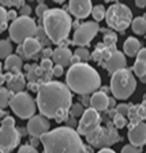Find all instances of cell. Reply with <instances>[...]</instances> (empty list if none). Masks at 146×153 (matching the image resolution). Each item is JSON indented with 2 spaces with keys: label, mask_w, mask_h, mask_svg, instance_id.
<instances>
[{
  "label": "cell",
  "mask_w": 146,
  "mask_h": 153,
  "mask_svg": "<svg viewBox=\"0 0 146 153\" xmlns=\"http://www.w3.org/2000/svg\"><path fill=\"white\" fill-rule=\"evenodd\" d=\"M36 100L42 116L55 119L57 123L68 119V112L73 107V94L66 83L59 81L42 82Z\"/></svg>",
  "instance_id": "1"
},
{
  "label": "cell",
  "mask_w": 146,
  "mask_h": 153,
  "mask_svg": "<svg viewBox=\"0 0 146 153\" xmlns=\"http://www.w3.org/2000/svg\"><path fill=\"white\" fill-rule=\"evenodd\" d=\"M44 146V153H85L83 145L78 131L68 126L56 127L40 138Z\"/></svg>",
  "instance_id": "2"
},
{
  "label": "cell",
  "mask_w": 146,
  "mask_h": 153,
  "mask_svg": "<svg viewBox=\"0 0 146 153\" xmlns=\"http://www.w3.org/2000/svg\"><path fill=\"white\" fill-rule=\"evenodd\" d=\"M66 82L74 93L89 96L90 93L94 94L101 86V76L94 67L87 63H79L68 68Z\"/></svg>",
  "instance_id": "3"
},
{
  "label": "cell",
  "mask_w": 146,
  "mask_h": 153,
  "mask_svg": "<svg viewBox=\"0 0 146 153\" xmlns=\"http://www.w3.org/2000/svg\"><path fill=\"white\" fill-rule=\"evenodd\" d=\"M73 25L70 14L66 13V10L63 8H49L42 16V26L48 38L55 44L67 41Z\"/></svg>",
  "instance_id": "4"
},
{
  "label": "cell",
  "mask_w": 146,
  "mask_h": 153,
  "mask_svg": "<svg viewBox=\"0 0 146 153\" xmlns=\"http://www.w3.org/2000/svg\"><path fill=\"white\" fill-rule=\"evenodd\" d=\"M137 89V81L130 68L118 71L111 78V92L115 99L127 100Z\"/></svg>",
  "instance_id": "5"
},
{
  "label": "cell",
  "mask_w": 146,
  "mask_h": 153,
  "mask_svg": "<svg viewBox=\"0 0 146 153\" xmlns=\"http://www.w3.org/2000/svg\"><path fill=\"white\" fill-rule=\"evenodd\" d=\"M105 21L111 29L124 32L128 26L133 25V11L123 3H113L107 10Z\"/></svg>",
  "instance_id": "6"
},
{
  "label": "cell",
  "mask_w": 146,
  "mask_h": 153,
  "mask_svg": "<svg viewBox=\"0 0 146 153\" xmlns=\"http://www.w3.org/2000/svg\"><path fill=\"white\" fill-rule=\"evenodd\" d=\"M37 25L36 21L30 16H19L14 22L10 23L8 27V36L11 41L16 44H23L26 40L33 38L37 36Z\"/></svg>",
  "instance_id": "7"
},
{
  "label": "cell",
  "mask_w": 146,
  "mask_h": 153,
  "mask_svg": "<svg viewBox=\"0 0 146 153\" xmlns=\"http://www.w3.org/2000/svg\"><path fill=\"white\" fill-rule=\"evenodd\" d=\"M87 142L92 145L93 148H109L112 145H115L116 142L122 140V137L119 135L118 128L112 126L111 123H107V126H100L96 131H93L92 134H89L86 137Z\"/></svg>",
  "instance_id": "8"
},
{
  "label": "cell",
  "mask_w": 146,
  "mask_h": 153,
  "mask_svg": "<svg viewBox=\"0 0 146 153\" xmlns=\"http://www.w3.org/2000/svg\"><path fill=\"white\" fill-rule=\"evenodd\" d=\"M21 134L15 127V119L11 116H6L1 120L0 128V150L1 153H11L19 143Z\"/></svg>",
  "instance_id": "9"
},
{
  "label": "cell",
  "mask_w": 146,
  "mask_h": 153,
  "mask_svg": "<svg viewBox=\"0 0 146 153\" xmlns=\"http://www.w3.org/2000/svg\"><path fill=\"white\" fill-rule=\"evenodd\" d=\"M10 107L14 114L21 119H32L36 114V109L38 108L33 97L27 92L14 94L10 102Z\"/></svg>",
  "instance_id": "10"
},
{
  "label": "cell",
  "mask_w": 146,
  "mask_h": 153,
  "mask_svg": "<svg viewBox=\"0 0 146 153\" xmlns=\"http://www.w3.org/2000/svg\"><path fill=\"white\" fill-rule=\"evenodd\" d=\"M100 122H101V116H100L99 111H96L93 108H86L83 116L78 122L76 131H78L79 135H86L87 137L89 134H92L93 131H96L101 126Z\"/></svg>",
  "instance_id": "11"
},
{
  "label": "cell",
  "mask_w": 146,
  "mask_h": 153,
  "mask_svg": "<svg viewBox=\"0 0 146 153\" xmlns=\"http://www.w3.org/2000/svg\"><path fill=\"white\" fill-rule=\"evenodd\" d=\"M99 30H100V25L96 21L82 23L74 33V44L79 45V48H85L94 38V36L97 34Z\"/></svg>",
  "instance_id": "12"
},
{
  "label": "cell",
  "mask_w": 146,
  "mask_h": 153,
  "mask_svg": "<svg viewBox=\"0 0 146 153\" xmlns=\"http://www.w3.org/2000/svg\"><path fill=\"white\" fill-rule=\"evenodd\" d=\"M26 127H27V131L32 137L41 138L47 133H49L51 122L48 120V118L42 116V115H34L32 119H29Z\"/></svg>",
  "instance_id": "13"
},
{
  "label": "cell",
  "mask_w": 146,
  "mask_h": 153,
  "mask_svg": "<svg viewBox=\"0 0 146 153\" xmlns=\"http://www.w3.org/2000/svg\"><path fill=\"white\" fill-rule=\"evenodd\" d=\"M93 4L90 0H71L68 3V10L74 16L78 19H83L92 14L93 11Z\"/></svg>",
  "instance_id": "14"
},
{
  "label": "cell",
  "mask_w": 146,
  "mask_h": 153,
  "mask_svg": "<svg viewBox=\"0 0 146 153\" xmlns=\"http://www.w3.org/2000/svg\"><path fill=\"white\" fill-rule=\"evenodd\" d=\"M128 141L131 145L137 148H142L143 145H146V123L141 122L137 126H134L128 130Z\"/></svg>",
  "instance_id": "15"
},
{
  "label": "cell",
  "mask_w": 146,
  "mask_h": 153,
  "mask_svg": "<svg viewBox=\"0 0 146 153\" xmlns=\"http://www.w3.org/2000/svg\"><path fill=\"white\" fill-rule=\"evenodd\" d=\"M126 66H127V59H126L124 53L120 51H116L108 60H107V63L104 64V68L108 71L111 75H113V74H116L118 71L127 68Z\"/></svg>",
  "instance_id": "16"
},
{
  "label": "cell",
  "mask_w": 146,
  "mask_h": 153,
  "mask_svg": "<svg viewBox=\"0 0 146 153\" xmlns=\"http://www.w3.org/2000/svg\"><path fill=\"white\" fill-rule=\"evenodd\" d=\"M116 51H118L116 47H107L104 42H99V44L96 45L94 52L92 53V59L104 67V64L107 63V60H108L109 57H111Z\"/></svg>",
  "instance_id": "17"
},
{
  "label": "cell",
  "mask_w": 146,
  "mask_h": 153,
  "mask_svg": "<svg viewBox=\"0 0 146 153\" xmlns=\"http://www.w3.org/2000/svg\"><path fill=\"white\" fill-rule=\"evenodd\" d=\"M73 52L66 47H57L53 51V56H52V60L55 62V64H59L62 67L70 66L71 60H73Z\"/></svg>",
  "instance_id": "18"
},
{
  "label": "cell",
  "mask_w": 146,
  "mask_h": 153,
  "mask_svg": "<svg viewBox=\"0 0 146 153\" xmlns=\"http://www.w3.org/2000/svg\"><path fill=\"white\" fill-rule=\"evenodd\" d=\"M90 108L96 109V111H105L109 108V97L101 90L96 92L92 94V100H90Z\"/></svg>",
  "instance_id": "19"
},
{
  "label": "cell",
  "mask_w": 146,
  "mask_h": 153,
  "mask_svg": "<svg viewBox=\"0 0 146 153\" xmlns=\"http://www.w3.org/2000/svg\"><path fill=\"white\" fill-rule=\"evenodd\" d=\"M142 49V45H141L139 40L135 37H128L123 44V51H124V55H127V56H138V53L141 52Z\"/></svg>",
  "instance_id": "20"
},
{
  "label": "cell",
  "mask_w": 146,
  "mask_h": 153,
  "mask_svg": "<svg viewBox=\"0 0 146 153\" xmlns=\"http://www.w3.org/2000/svg\"><path fill=\"white\" fill-rule=\"evenodd\" d=\"M23 51H25V56L26 59H30V57H36V55L41 51V42L38 41L36 37L29 38L23 42Z\"/></svg>",
  "instance_id": "21"
},
{
  "label": "cell",
  "mask_w": 146,
  "mask_h": 153,
  "mask_svg": "<svg viewBox=\"0 0 146 153\" xmlns=\"http://www.w3.org/2000/svg\"><path fill=\"white\" fill-rule=\"evenodd\" d=\"M4 66L8 70V73H13L14 75H18L22 71V57L19 55H10L6 59Z\"/></svg>",
  "instance_id": "22"
},
{
  "label": "cell",
  "mask_w": 146,
  "mask_h": 153,
  "mask_svg": "<svg viewBox=\"0 0 146 153\" xmlns=\"http://www.w3.org/2000/svg\"><path fill=\"white\" fill-rule=\"evenodd\" d=\"M26 86V81H25V76L22 74H18V75H14L11 78V81L8 82V90L11 93H22L23 89Z\"/></svg>",
  "instance_id": "23"
},
{
  "label": "cell",
  "mask_w": 146,
  "mask_h": 153,
  "mask_svg": "<svg viewBox=\"0 0 146 153\" xmlns=\"http://www.w3.org/2000/svg\"><path fill=\"white\" fill-rule=\"evenodd\" d=\"M131 29L135 34H146V18L143 16H137L134 18L133 21V25H131Z\"/></svg>",
  "instance_id": "24"
},
{
  "label": "cell",
  "mask_w": 146,
  "mask_h": 153,
  "mask_svg": "<svg viewBox=\"0 0 146 153\" xmlns=\"http://www.w3.org/2000/svg\"><path fill=\"white\" fill-rule=\"evenodd\" d=\"M13 96L14 94L8 90V88H1V89H0V107L3 109L7 108V105H10Z\"/></svg>",
  "instance_id": "25"
},
{
  "label": "cell",
  "mask_w": 146,
  "mask_h": 153,
  "mask_svg": "<svg viewBox=\"0 0 146 153\" xmlns=\"http://www.w3.org/2000/svg\"><path fill=\"white\" fill-rule=\"evenodd\" d=\"M13 52V47H11V42L8 40H1L0 41V57L1 59H7Z\"/></svg>",
  "instance_id": "26"
},
{
  "label": "cell",
  "mask_w": 146,
  "mask_h": 153,
  "mask_svg": "<svg viewBox=\"0 0 146 153\" xmlns=\"http://www.w3.org/2000/svg\"><path fill=\"white\" fill-rule=\"evenodd\" d=\"M92 15H93V18L96 19V22H97V21L100 22V21L104 19L105 15H107V10H105V7L102 6V4H97V6L93 7Z\"/></svg>",
  "instance_id": "27"
},
{
  "label": "cell",
  "mask_w": 146,
  "mask_h": 153,
  "mask_svg": "<svg viewBox=\"0 0 146 153\" xmlns=\"http://www.w3.org/2000/svg\"><path fill=\"white\" fill-rule=\"evenodd\" d=\"M133 73L135 74L139 79L141 78H143V76L146 75V63L137 60L135 63H134V66H133Z\"/></svg>",
  "instance_id": "28"
},
{
  "label": "cell",
  "mask_w": 146,
  "mask_h": 153,
  "mask_svg": "<svg viewBox=\"0 0 146 153\" xmlns=\"http://www.w3.org/2000/svg\"><path fill=\"white\" fill-rule=\"evenodd\" d=\"M0 32H4L8 26V10H6V7H0Z\"/></svg>",
  "instance_id": "29"
},
{
  "label": "cell",
  "mask_w": 146,
  "mask_h": 153,
  "mask_svg": "<svg viewBox=\"0 0 146 153\" xmlns=\"http://www.w3.org/2000/svg\"><path fill=\"white\" fill-rule=\"evenodd\" d=\"M86 109H83V105L82 102H75V104H73V107H71L70 109V115L73 116V118H82L83 114H85Z\"/></svg>",
  "instance_id": "30"
},
{
  "label": "cell",
  "mask_w": 146,
  "mask_h": 153,
  "mask_svg": "<svg viewBox=\"0 0 146 153\" xmlns=\"http://www.w3.org/2000/svg\"><path fill=\"white\" fill-rule=\"evenodd\" d=\"M104 42L107 47H115L118 42V34L113 32H105L104 34Z\"/></svg>",
  "instance_id": "31"
},
{
  "label": "cell",
  "mask_w": 146,
  "mask_h": 153,
  "mask_svg": "<svg viewBox=\"0 0 146 153\" xmlns=\"http://www.w3.org/2000/svg\"><path fill=\"white\" fill-rule=\"evenodd\" d=\"M74 55L79 57L82 63H86V62L92 57V56H90V53H89V51H87L86 48H76L75 52H74Z\"/></svg>",
  "instance_id": "32"
},
{
  "label": "cell",
  "mask_w": 146,
  "mask_h": 153,
  "mask_svg": "<svg viewBox=\"0 0 146 153\" xmlns=\"http://www.w3.org/2000/svg\"><path fill=\"white\" fill-rule=\"evenodd\" d=\"M126 124H127V119H126V116H123V115L120 114H115L113 116V126L116 128H123L126 127Z\"/></svg>",
  "instance_id": "33"
},
{
  "label": "cell",
  "mask_w": 146,
  "mask_h": 153,
  "mask_svg": "<svg viewBox=\"0 0 146 153\" xmlns=\"http://www.w3.org/2000/svg\"><path fill=\"white\" fill-rule=\"evenodd\" d=\"M44 73H51L52 74V70H53V60L52 59H42L41 60V64H40Z\"/></svg>",
  "instance_id": "34"
},
{
  "label": "cell",
  "mask_w": 146,
  "mask_h": 153,
  "mask_svg": "<svg viewBox=\"0 0 146 153\" xmlns=\"http://www.w3.org/2000/svg\"><path fill=\"white\" fill-rule=\"evenodd\" d=\"M130 108H131V105L122 102V104H119L118 107H116V109H115V111L118 112V114L123 115V116H128V114H130Z\"/></svg>",
  "instance_id": "35"
},
{
  "label": "cell",
  "mask_w": 146,
  "mask_h": 153,
  "mask_svg": "<svg viewBox=\"0 0 146 153\" xmlns=\"http://www.w3.org/2000/svg\"><path fill=\"white\" fill-rule=\"evenodd\" d=\"M23 6H25V1H22V0H14V1L3 0L1 1V7H19V8H22Z\"/></svg>",
  "instance_id": "36"
},
{
  "label": "cell",
  "mask_w": 146,
  "mask_h": 153,
  "mask_svg": "<svg viewBox=\"0 0 146 153\" xmlns=\"http://www.w3.org/2000/svg\"><path fill=\"white\" fill-rule=\"evenodd\" d=\"M120 153H142V152H141V148H137L130 143V145H124V146L122 148Z\"/></svg>",
  "instance_id": "37"
},
{
  "label": "cell",
  "mask_w": 146,
  "mask_h": 153,
  "mask_svg": "<svg viewBox=\"0 0 146 153\" xmlns=\"http://www.w3.org/2000/svg\"><path fill=\"white\" fill-rule=\"evenodd\" d=\"M48 10H49V8H48V6L45 3H38V6L36 7V14H37V16H41V18H42V16H44V14L47 13Z\"/></svg>",
  "instance_id": "38"
},
{
  "label": "cell",
  "mask_w": 146,
  "mask_h": 153,
  "mask_svg": "<svg viewBox=\"0 0 146 153\" xmlns=\"http://www.w3.org/2000/svg\"><path fill=\"white\" fill-rule=\"evenodd\" d=\"M18 153H38V150L33 148L32 145H22L18 149Z\"/></svg>",
  "instance_id": "39"
},
{
  "label": "cell",
  "mask_w": 146,
  "mask_h": 153,
  "mask_svg": "<svg viewBox=\"0 0 146 153\" xmlns=\"http://www.w3.org/2000/svg\"><path fill=\"white\" fill-rule=\"evenodd\" d=\"M37 40L40 42L42 41V40H45V37H48L47 36V32H45V29H44V26H38V29H37Z\"/></svg>",
  "instance_id": "40"
},
{
  "label": "cell",
  "mask_w": 146,
  "mask_h": 153,
  "mask_svg": "<svg viewBox=\"0 0 146 153\" xmlns=\"http://www.w3.org/2000/svg\"><path fill=\"white\" fill-rule=\"evenodd\" d=\"M18 13L21 14V16H30V14H32V7L29 6V4H25L22 8H19Z\"/></svg>",
  "instance_id": "41"
},
{
  "label": "cell",
  "mask_w": 146,
  "mask_h": 153,
  "mask_svg": "<svg viewBox=\"0 0 146 153\" xmlns=\"http://www.w3.org/2000/svg\"><path fill=\"white\" fill-rule=\"evenodd\" d=\"M63 73H64L63 67L59 66V64H55L53 70H52V74H53V75H56V76H60V75H63Z\"/></svg>",
  "instance_id": "42"
},
{
  "label": "cell",
  "mask_w": 146,
  "mask_h": 153,
  "mask_svg": "<svg viewBox=\"0 0 146 153\" xmlns=\"http://www.w3.org/2000/svg\"><path fill=\"white\" fill-rule=\"evenodd\" d=\"M137 60L146 63V48H142V49H141V52L138 53V56H137Z\"/></svg>",
  "instance_id": "43"
},
{
  "label": "cell",
  "mask_w": 146,
  "mask_h": 153,
  "mask_svg": "<svg viewBox=\"0 0 146 153\" xmlns=\"http://www.w3.org/2000/svg\"><path fill=\"white\" fill-rule=\"evenodd\" d=\"M53 56V51H52L51 48H47L42 51V59H49V57Z\"/></svg>",
  "instance_id": "44"
},
{
  "label": "cell",
  "mask_w": 146,
  "mask_h": 153,
  "mask_svg": "<svg viewBox=\"0 0 146 153\" xmlns=\"http://www.w3.org/2000/svg\"><path fill=\"white\" fill-rule=\"evenodd\" d=\"M81 100H82V101H81L82 105L90 108V100H92V97H89V96H81Z\"/></svg>",
  "instance_id": "45"
},
{
  "label": "cell",
  "mask_w": 146,
  "mask_h": 153,
  "mask_svg": "<svg viewBox=\"0 0 146 153\" xmlns=\"http://www.w3.org/2000/svg\"><path fill=\"white\" fill-rule=\"evenodd\" d=\"M8 18H10V21H15V19H18L19 16H18V11H15V10H8Z\"/></svg>",
  "instance_id": "46"
},
{
  "label": "cell",
  "mask_w": 146,
  "mask_h": 153,
  "mask_svg": "<svg viewBox=\"0 0 146 153\" xmlns=\"http://www.w3.org/2000/svg\"><path fill=\"white\" fill-rule=\"evenodd\" d=\"M40 143H41V140H40V138L32 137V138H30V142H29V145H32L33 148H36V149H37V146L40 145Z\"/></svg>",
  "instance_id": "47"
},
{
  "label": "cell",
  "mask_w": 146,
  "mask_h": 153,
  "mask_svg": "<svg viewBox=\"0 0 146 153\" xmlns=\"http://www.w3.org/2000/svg\"><path fill=\"white\" fill-rule=\"evenodd\" d=\"M27 88H29V90H32V92H37V93H38V90H40V85H37V83H32V82H29Z\"/></svg>",
  "instance_id": "48"
},
{
  "label": "cell",
  "mask_w": 146,
  "mask_h": 153,
  "mask_svg": "<svg viewBox=\"0 0 146 153\" xmlns=\"http://www.w3.org/2000/svg\"><path fill=\"white\" fill-rule=\"evenodd\" d=\"M16 52H18L19 56H22L23 59H26V56H25V51H23V45H22V44L18 45V48H16Z\"/></svg>",
  "instance_id": "49"
},
{
  "label": "cell",
  "mask_w": 146,
  "mask_h": 153,
  "mask_svg": "<svg viewBox=\"0 0 146 153\" xmlns=\"http://www.w3.org/2000/svg\"><path fill=\"white\" fill-rule=\"evenodd\" d=\"M116 100H115V97H109V108H115L116 109Z\"/></svg>",
  "instance_id": "50"
},
{
  "label": "cell",
  "mask_w": 146,
  "mask_h": 153,
  "mask_svg": "<svg viewBox=\"0 0 146 153\" xmlns=\"http://www.w3.org/2000/svg\"><path fill=\"white\" fill-rule=\"evenodd\" d=\"M135 6L139 7V8H143V7H146V0H137Z\"/></svg>",
  "instance_id": "51"
},
{
  "label": "cell",
  "mask_w": 146,
  "mask_h": 153,
  "mask_svg": "<svg viewBox=\"0 0 146 153\" xmlns=\"http://www.w3.org/2000/svg\"><path fill=\"white\" fill-rule=\"evenodd\" d=\"M67 126H68V127H71V128H73L74 126H76V119L71 116V119L68 120V124H67ZM76 127H78V126H76Z\"/></svg>",
  "instance_id": "52"
},
{
  "label": "cell",
  "mask_w": 146,
  "mask_h": 153,
  "mask_svg": "<svg viewBox=\"0 0 146 153\" xmlns=\"http://www.w3.org/2000/svg\"><path fill=\"white\" fill-rule=\"evenodd\" d=\"M19 130V134L22 135V137H25L26 134H29V131H27V127H21V128H18Z\"/></svg>",
  "instance_id": "53"
},
{
  "label": "cell",
  "mask_w": 146,
  "mask_h": 153,
  "mask_svg": "<svg viewBox=\"0 0 146 153\" xmlns=\"http://www.w3.org/2000/svg\"><path fill=\"white\" fill-rule=\"evenodd\" d=\"M99 153H116L113 149H111V148H105V149H100Z\"/></svg>",
  "instance_id": "54"
},
{
  "label": "cell",
  "mask_w": 146,
  "mask_h": 153,
  "mask_svg": "<svg viewBox=\"0 0 146 153\" xmlns=\"http://www.w3.org/2000/svg\"><path fill=\"white\" fill-rule=\"evenodd\" d=\"M109 90H111V88H108V86H101V92L105 93V94H107Z\"/></svg>",
  "instance_id": "55"
},
{
  "label": "cell",
  "mask_w": 146,
  "mask_h": 153,
  "mask_svg": "<svg viewBox=\"0 0 146 153\" xmlns=\"http://www.w3.org/2000/svg\"><path fill=\"white\" fill-rule=\"evenodd\" d=\"M141 82H142V83H146V75L143 76V78H141Z\"/></svg>",
  "instance_id": "56"
},
{
  "label": "cell",
  "mask_w": 146,
  "mask_h": 153,
  "mask_svg": "<svg viewBox=\"0 0 146 153\" xmlns=\"http://www.w3.org/2000/svg\"><path fill=\"white\" fill-rule=\"evenodd\" d=\"M85 153H92V149H90V148H86V152Z\"/></svg>",
  "instance_id": "57"
},
{
  "label": "cell",
  "mask_w": 146,
  "mask_h": 153,
  "mask_svg": "<svg viewBox=\"0 0 146 153\" xmlns=\"http://www.w3.org/2000/svg\"><path fill=\"white\" fill-rule=\"evenodd\" d=\"M143 101H146V94H145V96H143Z\"/></svg>",
  "instance_id": "58"
}]
</instances>
